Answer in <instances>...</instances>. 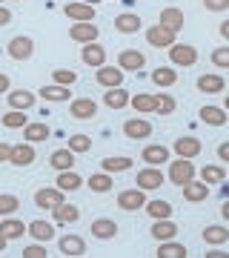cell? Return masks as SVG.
<instances>
[{"label": "cell", "mask_w": 229, "mask_h": 258, "mask_svg": "<svg viewBox=\"0 0 229 258\" xmlns=\"http://www.w3.org/2000/svg\"><path fill=\"white\" fill-rule=\"evenodd\" d=\"M175 235H178V227H175L169 218H158V221L152 224V238L155 241H172Z\"/></svg>", "instance_id": "d4e9b609"}, {"label": "cell", "mask_w": 229, "mask_h": 258, "mask_svg": "<svg viewBox=\"0 0 229 258\" xmlns=\"http://www.w3.org/2000/svg\"><path fill=\"white\" fill-rule=\"evenodd\" d=\"M103 103L109 109H123V106H129V92H123L120 86H115L109 92H103Z\"/></svg>", "instance_id": "d6a6232c"}, {"label": "cell", "mask_w": 229, "mask_h": 258, "mask_svg": "<svg viewBox=\"0 0 229 258\" xmlns=\"http://www.w3.org/2000/svg\"><path fill=\"white\" fill-rule=\"evenodd\" d=\"M137 189H143V192H149V189H158V186L164 184V172L158 169V166H149V169H140L135 178Z\"/></svg>", "instance_id": "ba28073f"}, {"label": "cell", "mask_w": 229, "mask_h": 258, "mask_svg": "<svg viewBox=\"0 0 229 258\" xmlns=\"http://www.w3.org/2000/svg\"><path fill=\"white\" fill-rule=\"evenodd\" d=\"M118 66L123 69V72H137V69H143L146 66V55L143 52H137V49H123L118 55Z\"/></svg>", "instance_id": "9c48e42d"}, {"label": "cell", "mask_w": 229, "mask_h": 258, "mask_svg": "<svg viewBox=\"0 0 229 258\" xmlns=\"http://www.w3.org/2000/svg\"><path fill=\"white\" fill-rule=\"evenodd\" d=\"M218 158H220V161H226V164H229V141H223V144H220V147H218Z\"/></svg>", "instance_id": "f5cc1de1"}, {"label": "cell", "mask_w": 229, "mask_h": 258, "mask_svg": "<svg viewBox=\"0 0 229 258\" xmlns=\"http://www.w3.org/2000/svg\"><path fill=\"white\" fill-rule=\"evenodd\" d=\"M23 138H26L29 144L46 141V138H49V126H46L43 120H40V123H26V126H23Z\"/></svg>", "instance_id": "e575fe53"}, {"label": "cell", "mask_w": 229, "mask_h": 258, "mask_svg": "<svg viewBox=\"0 0 229 258\" xmlns=\"http://www.w3.org/2000/svg\"><path fill=\"white\" fill-rule=\"evenodd\" d=\"M52 78H55V83H60V86H72V83L78 81V75H74L72 69H55Z\"/></svg>", "instance_id": "7dc6e473"}, {"label": "cell", "mask_w": 229, "mask_h": 258, "mask_svg": "<svg viewBox=\"0 0 229 258\" xmlns=\"http://www.w3.org/2000/svg\"><path fill=\"white\" fill-rule=\"evenodd\" d=\"M9 106L12 109L26 112L35 106V92H26V89H18V92H9Z\"/></svg>", "instance_id": "83f0119b"}, {"label": "cell", "mask_w": 229, "mask_h": 258, "mask_svg": "<svg viewBox=\"0 0 229 258\" xmlns=\"http://www.w3.org/2000/svg\"><path fill=\"white\" fill-rule=\"evenodd\" d=\"M69 115L78 120H89L98 115V103L92 101V98H78V101H72V106H69Z\"/></svg>", "instance_id": "5bb4252c"}, {"label": "cell", "mask_w": 229, "mask_h": 258, "mask_svg": "<svg viewBox=\"0 0 229 258\" xmlns=\"http://www.w3.org/2000/svg\"><path fill=\"white\" fill-rule=\"evenodd\" d=\"M9 86H12L9 75H3V72H0V92H9Z\"/></svg>", "instance_id": "11a10c76"}, {"label": "cell", "mask_w": 229, "mask_h": 258, "mask_svg": "<svg viewBox=\"0 0 229 258\" xmlns=\"http://www.w3.org/2000/svg\"><path fill=\"white\" fill-rule=\"evenodd\" d=\"M155 112L158 115H172L175 112V98L172 95H166V92L155 95Z\"/></svg>", "instance_id": "7bdbcfd3"}, {"label": "cell", "mask_w": 229, "mask_h": 258, "mask_svg": "<svg viewBox=\"0 0 229 258\" xmlns=\"http://www.w3.org/2000/svg\"><path fill=\"white\" fill-rule=\"evenodd\" d=\"M123 135H126V138H132V141H143V138H149V135H152V123H149V120H143V118H132V120H126V123H123Z\"/></svg>", "instance_id": "7c38bea8"}, {"label": "cell", "mask_w": 229, "mask_h": 258, "mask_svg": "<svg viewBox=\"0 0 229 258\" xmlns=\"http://www.w3.org/2000/svg\"><path fill=\"white\" fill-rule=\"evenodd\" d=\"M35 147L32 144H18V147H12V158H9V164H15V166H32L35 164Z\"/></svg>", "instance_id": "ac0fdd59"}, {"label": "cell", "mask_w": 229, "mask_h": 258, "mask_svg": "<svg viewBox=\"0 0 229 258\" xmlns=\"http://www.w3.org/2000/svg\"><path fill=\"white\" fill-rule=\"evenodd\" d=\"M220 215L229 221V201H223V207H220Z\"/></svg>", "instance_id": "680465c9"}, {"label": "cell", "mask_w": 229, "mask_h": 258, "mask_svg": "<svg viewBox=\"0 0 229 258\" xmlns=\"http://www.w3.org/2000/svg\"><path fill=\"white\" fill-rule=\"evenodd\" d=\"M223 109H226V112H229V95H226V101H223Z\"/></svg>", "instance_id": "94428289"}, {"label": "cell", "mask_w": 229, "mask_h": 258, "mask_svg": "<svg viewBox=\"0 0 229 258\" xmlns=\"http://www.w3.org/2000/svg\"><path fill=\"white\" fill-rule=\"evenodd\" d=\"M9 23H12V12L0 6V26H9Z\"/></svg>", "instance_id": "db71d44e"}, {"label": "cell", "mask_w": 229, "mask_h": 258, "mask_svg": "<svg viewBox=\"0 0 229 258\" xmlns=\"http://www.w3.org/2000/svg\"><path fill=\"white\" fill-rule=\"evenodd\" d=\"M6 244H9V241H6V238H3V235H0V252L6 249Z\"/></svg>", "instance_id": "91938a15"}, {"label": "cell", "mask_w": 229, "mask_h": 258, "mask_svg": "<svg viewBox=\"0 0 229 258\" xmlns=\"http://www.w3.org/2000/svg\"><path fill=\"white\" fill-rule=\"evenodd\" d=\"M63 12H66V18H72L74 23H86V20H95V6H92V3H83V0L66 3Z\"/></svg>", "instance_id": "8992f818"}, {"label": "cell", "mask_w": 229, "mask_h": 258, "mask_svg": "<svg viewBox=\"0 0 229 258\" xmlns=\"http://www.w3.org/2000/svg\"><path fill=\"white\" fill-rule=\"evenodd\" d=\"M229 252H220V249H212V252H206V258H226Z\"/></svg>", "instance_id": "6f0895ef"}, {"label": "cell", "mask_w": 229, "mask_h": 258, "mask_svg": "<svg viewBox=\"0 0 229 258\" xmlns=\"http://www.w3.org/2000/svg\"><path fill=\"white\" fill-rule=\"evenodd\" d=\"M206 12H226L229 9V0H203Z\"/></svg>", "instance_id": "681fc988"}, {"label": "cell", "mask_w": 229, "mask_h": 258, "mask_svg": "<svg viewBox=\"0 0 229 258\" xmlns=\"http://www.w3.org/2000/svg\"><path fill=\"white\" fill-rule=\"evenodd\" d=\"M146 212L158 221V218H169V215H172V207H169L166 201H149L146 204Z\"/></svg>", "instance_id": "ee69618b"}, {"label": "cell", "mask_w": 229, "mask_h": 258, "mask_svg": "<svg viewBox=\"0 0 229 258\" xmlns=\"http://www.w3.org/2000/svg\"><path fill=\"white\" fill-rule=\"evenodd\" d=\"M181 189H183V198H186L189 204H201V201H206V198H209V184L195 181V178L189 181V184H183Z\"/></svg>", "instance_id": "2e32d148"}, {"label": "cell", "mask_w": 229, "mask_h": 258, "mask_svg": "<svg viewBox=\"0 0 229 258\" xmlns=\"http://www.w3.org/2000/svg\"><path fill=\"white\" fill-rule=\"evenodd\" d=\"M220 37H223V40H229V20H223V23H220Z\"/></svg>", "instance_id": "9f6ffc18"}, {"label": "cell", "mask_w": 229, "mask_h": 258, "mask_svg": "<svg viewBox=\"0 0 229 258\" xmlns=\"http://www.w3.org/2000/svg\"><path fill=\"white\" fill-rule=\"evenodd\" d=\"M0 120H3V126H6V129H23V126L29 123V120H26V115H23L20 109H12V112H6V115H3Z\"/></svg>", "instance_id": "60d3db41"}, {"label": "cell", "mask_w": 229, "mask_h": 258, "mask_svg": "<svg viewBox=\"0 0 229 258\" xmlns=\"http://www.w3.org/2000/svg\"><path fill=\"white\" fill-rule=\"evenodd\" d=\"M175 155L178 158H198L201 155V149H203V144L198 138H192V135H183V138H178L175 141Z\"/></svg>", "instance_id": "30bf717a"}, {"label": "cell", "mask_w": 229, "mask_h": 258, "mask_svg": "<svg viewBox=\"0 0 229 258\" xmlns=\"http://www.w3.org/2000/svg\"><path fill=\"white\" fill-rule=\"evenodd\" d=\"M158 258H186V247L183 244H175V241H161Z\"/></svg>", "instance_id": "f35d334b"}, {"label": "cell", "mask_w": 229, "mask_h": 258, "mask_svg": "<svg viewBox=\"0 0 229 258\" xmlns=\"http://www.w3.org/2000/svg\"><path fill=\"white\" fill-rule=\"evenodd\" d=\"M35 55V40L29 35H18L9 40V57L12 60H29Z\"/></svg>", "instance_id": "7a4b0ae2"}, {"label": "cell", "mask_w": 229, "mask_h": 258, "mask_svg": "<svg viewBox=\"0 0 229 258\" xmlns=\"http://www.w3.org/2000/svg\"><path fill=\"white\" fill-rule=\"evenodd\" d=\"M9 158H12V147L0 141V164H9Z\"/></svg>", "instance_id": "816d5d0a"}, {"label": "cell", "mask_w": 229, "mask_h": 258, "mask_svg": "<svg viewBox=\"0 0 229 258\" xmlns=\"http://www.w3.org/2000/svg\"><path fill=\"white\" fill-rule=\"evenodd\" d=\"M112 184H115V181H112L109 172H98V175H92L89 181H86V186H89L92 192H109Z\"/></svg>", "instance_id": "74e56055"}, {"label": "cell", "mask_w": 229, "mask_h": 258, "mask_svg": "<svg viewBox=\"0 0 229 258\" xmlns=\"http://www.w3.org/2000/svg\"><path fill=\"white\" fill-rule=\"evenodd\" d=\"M69 86H60V83H52V86H43L40 89V98L43 101H52V103H60V101H69Z\"/></svg>", "instance_id": "1f68e13d"}, {"label": "cell", "mask_w": 229, "mask_h": 258, "mask_svg": "<svg viewBox=\"0 0 229 258\" xmlns=\"http://www.w3.org/2000/svg\"><path fill=\"white\" fill-rule=\"evenodd\" d=\"M158 23L178 35V32L183 29V12H181V9H175V6H169V9L161 12V20H158Z\"/></svg>", "instance_id": "ffe728a7"}, {"label": "cell", "mask_w": 229, "mask_h": 258, "mask_svg": "<svg viewBox=\"0 0 229 258\" xmlns=\"http://www.w3.org/2000/svg\"><path fill=\"white\" fill-rule=\"evenodd\" d=\"M226 89V83L220 75H201L198 78V92H206V95H218Z\"/></svg>", "instance_id": "603a6c76"}, {"label": "cell", "mask_w": 229, "mask_h": 258, "mask_svg": "<svg viewBox=\"0 0 229 258\" xmlns=\"http://www.w3.org/2000/svg\"><path fill=\"white\" fill-rule=\"evenodd\" d=\"M57 247H60V252H63L66 258H81V255H86V241H83L81 235H63Z\"/></svg>", "instance_id": "9a60e30c"}, {"label": "cell", "mask_w": 229, "mask_h": 258, "mask_svg": "<svg viewBox=\"0 0 229 258\" xmlns=\"http://www.w3.org/2000/svg\"><path fill=\"white\" fill-rule=\"evenodd\" d=\"M201 120L203 123H209V126H223L226 123V109H220V106H201Z\"/></svg>", "instance_id": "484cf974"}, {"label": "cell", "mask_w": 229, "mask_h": 258, "mask_svg": "<svg viewBox=\"0 0 229 258\" xmlns=\"http://www.w3.org/2000/svg\"><path fill=\"white\" fill-rule=\"evenodd\" d=\"M146 40H149V46H155V49H169L175 43V32H169L166 26L155 23L152 29H146Z\"/></svg>", "instance_id": "277c9868"}, {"label": "cell", "mask_w": 229, "mask_h": 258, "mask_svg": "<svg viewBox=\"0 0 229 258\" xmlns=\"http://www.w3.org/2000/svg\"><path fill=\"white\" fill-rule=\"evenodd\" d=\"M118 207L126 212H135L140 210V207H146V195H143V189H123V192L118 195Z\"/></svg>", "instance_id": "52a82bcc"}, {"label": "cell", "mask_w": 229, "mask_h": 258, "mask_svg": "<svg viewBox=\"0 0 229 258\" xmlns=\"http://www.w3.org/2000/svg\"><path fill=\"white\" fill-rule=\"evenodd\" d=\"M26 232H29L35 241H40V244H46V241L55 238V227H52L49 221H32V224L26 227Z\"/></svg>", "instance_id": "cb8c5ba5"}, {"label": "cell", "mask_w": 229, "mask_h": 258, "mask_svg": "<svg viewBox=\"0 0 229 258\" xmlns=\"http://www.w3.org/2000/svg\"><path fill=\"white\" fill-rule=\"evenodd\" d=\"M152 83L155 86H175L178 83V72L169 69V66H158L155 72H152Z\"/></svg>", "instance_id": "d590c367"}, {"label": "cell", "mask_w": 229, "mask_h": 258, "mask_svg": "<svg viewBox=\"0 0 229 258\" xmlns=\"http://www.w3.org/2000/svg\"><path fill=\"white\" fill-rule=\"evenodd\" d=\"M140 158H143L149 166H161V164L169 161V149H166L164 144H152V147H146L143 152H140Z\"/></svg>", "instance_id": "44dd1931"}, {"label": "cell", "mask_w": 229, "mask_h": 258, "mask_svg": "<svg viewBox=\"0 0 229 258\" xmlns=\"http://www.w3.org/2000/svg\"><path fill=\"white\" fill-rule=\"evenodd\" d=\"M69 149H72L74 155H83V152L92 149V138L89 135H72V138H69Z\"/></svg>", "instance_id": "f6af8a7d"}, {"label": "cell", "mask_w": 229, "mask_h": 258, "mask_svg": "<svg viewBox=\"0 0 229 258\" xmlns=\"http://www.w3.org/2000/svg\"><path fill=\"white\" fill-rule=\"evenodd\" d=\"M81 60L86 66H92V69H101V66L106 63V49L98 46V43H86V46L81 49Z\"/></svg>", "instance_id": "4fadbf2b"}, {"label": "cell", "mask_w": 229, "mask_h": 258, "mask_svg": "<svg viewBox=\"0 0 229 258\" xmlns=\"http://www.w3.org/2000/svg\"><path fill=\"white\" fill-rule=\"evenodd\" d=\"M115 29H118V32H123V35H135L137 29H140V18H137V15H132V12H123V15H118V18H115Z\"/></svg>", "instance_id": "4316f807"}, {"label": "cell", "mask_w": 229, "mask_h": 258, "mask_svg": "<svg viewBox=\"0 0 229 258\" xmlns=\"http://www.w3.org/2000/svg\"><path fill=\"white\" fill-rule=\"evenodd\" d=\"M195 178V164H192V158H178V161H172L169 164V181L178 186L183 184H189Z\"/></svg>", "instance_id": "6da1fadb"}, {"label": "cell", "mask_w": 229, "mask_h": 258, "mask_svg": "<svg viewBox=\"0 0 229 258\" xmlns=\"http://www.w3.org/2000/svg\"><path fill=\"white\" fill-rule=\"evenodd\" d=\"M89 230H92V235H95V238L109 241V238H115V235H118V224L112 221V218H95Z\"/></svg>", "instance_id": "d6986e66"}, {"label": "cell", "mask_w": 229, "mask_h": 258, "mask_svg": "<svg viewBox=\"0 0 229 258\" xmlns=\"http://www.w3.org/2000/svg\"><path fill=\"white\" fill-rule=\"evenodd\" d=\"M23 258H46V247H40V244H32V247L23 249Z\"/></svg>", "instance_id": "f907efd6"}, {"label": "cell", "mask_w": 229, "mask_h": 258, "mask_svg": "<svg viewBox=\"0 0 229 258\" xmlns=\"http://www.w3.org/2000/svg\"><path fill=\"white\" fill-rule=\"evenodd\" d=\"M83 3H92V6H95V3H98V0H83Z\"/></svg>", "instance_id": "6125c7cd"}, {"label": "cell", "mask_w": 229, "mask_h": 258, "mask_svg": "<svg viewBox=\"0 0 229 258\" xmlns=\"http://www.w3.org/2000/svg\"><path fill=\"white\" fill-rule=\"evenodd\" d=\"M132 169V158H103V172H126Z\"/></svg>", "instance_id": "ab89813d"}, {"label": "cell", "mask_w": 229, "mask_h": 258, "mask_svg": "<svg viewBox=\"0 0 229 258\" xmlns=\"http://www.w3.org/2000/svg\"><path fill=\"white\" fill-rule=\"evenodd\" d=\"M212 63L218 69H229V46H218L212 52Z\"/></svg>", "instance_id": "c3c4849f"}, {"label": "cell", "mask_w": 229, "mask_h": 258, "mask_svg": "<svg viewBox=\"0 0 229 258\" xmlns=\"http://www.w3.org/2000/svg\"><path fill=\"white\" fill-rule=\"evenodd\" d=\"M98 35H101V29L95 26L92 20H86V23H72V29H69V37L78 40V43H95Z\"/></svg>", "instance_id": "5b68a950"}, {"label": "cell", "mask_w": 229, "mask_h": 258, "mask_svg": "<svg viewBox=\"0 0 229 258\" xmlns=\"http://www.w3.org/2000/svg\"><path fill=\"white\" fill-rule=\"evenodd\" d=\"M23 232H26V227H23V221H18V218H6V221H0V235H3L6 241L23 238Z\"/></svg>", "instance_id": "f1b7e54d"}, {"label": "cell", "mask_w": 229, "mask_h": 258, "mask_svg": "<svg viewBox=\"0 0 229 258\" xmlns=\"http://www.w3.org/2000/svg\"><path fill=\"white\" fill-rule=\"evenodd\" d=\"M129 103H132V109L140 112V115H149V112H155V95L140 92V95H135V98H129Z\"/></svg>", "instance_id": "8d00e7d4"}, {"label": "cell", "mask_w": 229, "mask_h": 258, "mask_svg": "<svg viewBox=\"0 0 229 258\" xmlns=\"http://www.w3.org/2000/svg\"><path fill=\"white\" fill-rule=\"evenodd\" d=\"M223 166H203L201 169V181L203 184H223Z\"/></svg>", "instance_id": "b9f144b4"}, {"label": "cell", "mask_w": 229, "mask_h": 258, "mask_svg": "<svg viewBox=\"0 0 229 258\" xmlns=\"http://www.w3.org/2000/svg\"><path fill=\"white\" fill-rule=\"evenodd\" d=\"M169 60H172L175 66H195L198 49L189 46V43H172V46H169Z\"/></svg>", "instance_id": "3957f363"}, {"label": "cell", "mask_w": 229, "mask_h": 258, "mask_svg": "<svg viewBox=\"0 0 229 258\" xmlns=\"http://www.w3.org/2000/svg\"><path fill=\"white\" fill-rule=\"evenodd\" d=\"M95 78H98V83H101V86H106V89H115V86H120V83H123V69H115V66H106L103 63L101 69H98V75H95Z\"/></svg>", "instance_id": "e0dca14e"}, {"label": "cell", "mask_w": 229, "mask_h": 258, "mask_svg": "<svg viewBox=\"0 0 229 258\" xmlns=\"http://www.w3.org/2000/svg\"><path fill=\"white\" fill-rule=\"evenodd\" d=\"M203 241H206L209 247H220V244H226V241H229V230H226V227L212 224V227L203 230Z\"/></svg>", "instance_id": "4dcf8cb0"}, {"label": "cell", "mask_w": 229, "mask_h": 258, "mask_svg": "<svg viewBox=\"0 0 229 258\" xmlns=\"http://www.w3.org/2000/svg\"><path fill=\"white\" fill-rule=\"evenodd\" d=\"M35 204L40 210H55V207L63 204V189H57V186H52V189H37Z\"/></svg>", "instance_id": "8fae6325"}, {"label": "cell", "mask_w": 229, "mask_h": 258, "mask_svg": "<svg viewBox=\"0 0 229 258\" xmlns=\"http://www.w3.org/2000/svg\"><path fill=\"white\" fill-rule=\"evenodd\" d=\"M18 195H0V215H12V212H18Z\"/></svg>", "instance_id": "bcb514c9"}, {"label": "cell", "mask_w": 229, "mask_h": 258, "mask_svg": "<svg viewBox=\"0 0 229 258\" xmlns=\"http://www.w3.org/2000/svg\"><path fill=\"white\" fill-rule=\"evenodd\" d=\"M57 189H63V192H74V189H81L83 186V178L78 175V172H72V169H66V172H60L57 175Z\"/></svg>", "instance_id": "f546056e"}, {"label": "cell", "mask_w": 229, "mask_h": 258, "mask_svg": "<svg viewBox=\"0 0 229 258\" xmlns=\"http://www.w3.org/2000/svg\"><path fill=\"white\" fill-rule=\"evenodd\" d=\"M49 164H52V169H57V172H66V169H72V166H74V152L69 147H66V149H55L52 158H49Z\"/></svg>", "instance_id": "7402d4cb"}, {"label": "cell", "mask_w": 229, "mask_h": 258, "mask_svg": "<svg viewBox=\"0 0 229 258\" xmlns=\"http://www.w3.org/2000/svg\"><path fill=\"white\" fill-rule=\"evenodd\" d=\"M55 221L57 224H74L78 221V218H81V210H78V207H72V204H60V207H55Z\"/></svg>", "instance_id": "836d02e7"}]
</instances>
